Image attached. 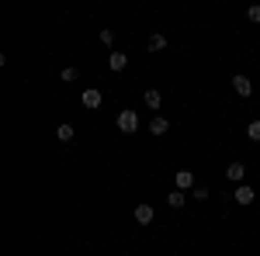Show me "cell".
<instances>
[{
    "instance_id": "3957f363",
    "label": "cell",
    "mask_w": 260,
    "mask_h": 256,
    "mask_svg": "<svg viewBox=\"0 0 260 256\" xmlns=\"http://www.w3.org/2000/svg\"><path fill=\"white\" fill-rule=\"evenodd\" d=\"M174 184H177V191H194V187H198L191 170H177V173H174Z\"/></svg>"
},
{
    "instance_id": "6da1fadb",
    "label": "cell",
    "mask_w": 260,
    "mask_h": 256,
    "mask_svg": "<svg viewBox=\"0 0 260 256\" xmlns=\"http://www.w3.org/2000/svg\"><path fill=\"white\" fill-rule=\"evenodd\" d=\"M118 132H125V135H136L139 132V115L136 111H118Z\"/></svg>"
},
{
    "instance_id": "5b68a950",
    "label": "cell",
    "mask_w": 260,
    "mask_h": 256,
    "mask_svg": "<svg viewBox=\"0 0 260 256\" xmlns=\"http://www.w3.org/2000/svg\"><path fill=\"white\" fill-rule=\"evenodd\" d=\"M253 187H246V184H240V187H236V191H233V201H236V204H253Z\"/></svg>"
},
{
    "instance_id": "7c38bea8",
    "label": "cell",
    "mask_w": 260,
    "mask_h": 256,
    "mask_svg": "<svg viewBox=\"0 0 260 256\" xmlns=\"http://www.w3.org/2000/svg\"><path fill=\"white\" fill-rule=\"evenodd\" d=\"M83 107H101V90H83Z\"/></svg>"
},
{
    "instance_id": "7a4b0ae2",
    "label": "cell",
    "mask_w": 260,
    "mask_h": 256,
    "mask_svg": "<svg viewBox=\"0 0 260 256\" xmlns=\"http://www.w3.org/2000/svg\"><path fill=\"white\" fill-rule=\"evenodd\" d=\"M132 218H136V225H153V218H156V211H153V204H136V211H132Z\"/></svg>"
},
{
    "instance_id": "30bf717a",
    "label": "cell",
    "mask_w": 260,
    "mask_h": 256,
    "mask_svg": "<svg viewBox=\"0 0 260 256\" xmlns=\"http://www.w3.org/2000/svg\"><path fill=\"white\" fill-rule=\"evenodd\" d=\"M184 201H187V191H170L167 194V204L170 208H184Z\"/></svg>"
},
{
    "instance_id": "5bb4252c",
    "label": "cell",
    "mask_w": 260,
    "mask_h": 256,
    "mask_svg": "<svg viewBox=\"0 0 260 256\" xmlns=\"http://www.w3.org/2000/svg\"><path fill=\"white\" fill-rule=\"evenodd\" d=\"M208 194H212V191H208L205 184H198V187L191 191V197H194V201H208Z\"/></svg>"
},
{
    "instance_id": "9c48e42d",
    "label": "cell",
    "mask_w": 260,
    "mask_h": 256,
    "mask_svg": "<svg viewBox=\"0 0 260 256\" xmlns=\"http://www.w3.org/2000/svg\"><path fill=\"white\" fill-rule=\"evenodd\" d=\"M146 107H153V111H160V104H163V94L160 90H156V87H153V90H146Z\"/></svg>"
},
{
    "instance_id": "9a60e30c",
    "label": "cell",
    "mask_w": 260,
    "mask_h": 256,
    "mask_svg": "<svg viewBox=\"0 0 260 256\" xmlns=\"http://www.w3.org/2000/svg\"><path fill=\"white\" fill-rule=\"evenodd\" d=\"M101 45H115V31H111V28H101Z\"/></svg>"
},
{
    "instance_id": "4fadbf2b",
    "label": "cell",
    "mask_w": 260,
    "mask_h": 256,
    "mask_svg": "<svg viewBox=\"0 0 260 256\" xmlns=\"http://www.w3.org/2000/svg\"><path fill=\"white\" fill-rule=\"evenodd\" d=\"M73 135H77L73 125H59V128H56V138H59V142H73Z\"/></svg>"
},
{
    "instance_id": "277c9868",
    "label": "cell",
    "mask_w": 260,
    "mask_h": 256,
    "mask_svg": "<svg viewBox=\"0 0 260 256\" xmlns=\"http://www.w3.org/2000/svg\"><path fill=\"white\" fill-rule=\"evenodd\" d=\"M233 90H236L240 97H250V94H253V83H250V77L236 73V77H233Z\"/></svg>"
},
{
    "instance_id": "ba28073f",
    "label": "cell",
    "mask_w": 260,
    "mask_h": 256,
    "mask_svg": "<svg viewBox=\"0 0 260 256\" xmlns=\"http://www.w3.org/2000/svg\"><path fill=\"white\" fill-rule=\"evenodd\" d=\"M108 66H111L115 73H121V69L128 66V56H125V52H111V56H108Z\"/></svg>"
},
{
    "instance_id": "ac0fdd59",
    "label": "cell",
    "mask_w": 260,
    "mask_h": 256,
    "mask_svg": "<svg viewBox=\"0 0 260 256\" xmlns=\"http://www.w3.org/2000/svg\"><path fill=\"white\" fill-rule=\"evenodd\" d=\"M246 18H250V21H253V24H257V21H260V4H253V7L246 11Z\"/></svg>"
},
{
    "instance_id": "8fae6325",
    "label": "cell",
    "mask_w": 260,
    "mask_h": 256,
    "mask_svg": "<svg viewBox=\"0 0 260 256\" xmlns=\"http://www.w3.org/2000/svg\"><path fill=\"white\" fill-rule=\"evenodd\" d=\"M163 49H167V35H160V31L149 35V52H163Z\"/></svg>"
},
{
    "instance_id": "8992f818",
    "label": "cell",
    "mask_w": 260,
    "mask_h": 256,
    "mask_svg": "<svg viewBox=\"0 0 260 256\" xmlns=\"http://www.w3.org/2000/svg\"><path fill=\"white\" fill-rule=\"evenodd\" d=\"M149 132H153L156 138H160V135H167V132H170V121L163 118V115H156V118L149 121Z\"/></svg>"
},
{
    "instance_id": "2e32d148",
    "label": "cell",
    "mask_w": 260,
    "mask_h": 256,
    "mask_svg": "<svg viewBox=\"0 0 260 256\" xmlns=\"http://www.w3.org/2000/svg\"><path fill=\"white\" fill-rule=\"evenodd\" d=\"M246 135L253 138V142H260V121H250V125H246Z\"/></svg>"
},
{
    "instance_id": "e0dca14e",
    "label": "cell",
    "mask_w": 260,
    "mask_h": 256,
    "mask_svg": "<svg viewBox=\"0 0 260 256\" xmlns=\"http://www.w3.org/2000/svg\"><path fill=\"white\" fill-rule=\"evenodd\" d=\"M77 77H80V73H77V66H66V69H62V80H66V83H73Z\"/></svg>"
},
{
    "instance_id": "52a82bcc",
    "label": "cell",
    "mask_w": 260,
    "mask_h": 256,
    "mask_svg": "<svg viewBox=\"0 0 260 256\" xmlns=\"http://www.w3.org/2000/svg\"><path fill=\"white\" fill-rule=\"evenodd\" d=\"M225 177L236 180V184H243V177H246V166H243V163H229V166H225Z\"/></svg>"
}]
</instances>
